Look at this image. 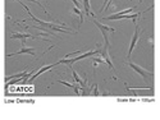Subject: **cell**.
Instances as JSON below:
<instances>
[{
  "label": "cell",
  "mask_w": 160,
  "mask_h": 120,
  "mask_svg": "<svg viewBox=\"0 0 160 120\" xmlns=\"http://www.w3.org/2000/svg\"><path fill=\"white\" fill-rule=\"evenodd\" d=\"M92 23L98 27L100 31H101V33H103V36H104V40H105V43H104V46H110V43H109V33H114L115 32V29L114 28H112V27H108V26H105V24H103V23H100L99 20H96V19H94L92 20Z\"/></svg>",
  "instance_id": "1"
},
{
  "label": "cell",
  "mask_w": 160,
  "mask_h": 120,
  "mask_svg": "<svg viewBox=\"0 0 160 120\" xmlns=\"http://www.w3.org/2000/svg\"><path fill=\"white\" fill-rule=\"evenodd\" d=\"M127 65H128V67H131L135 72H137V73L140 74L144 79H147V78H151V77H153V73H151V72H149V70H146V69L141 68L140 65L133 64V63H131V61H128V63H127Z\"/></svg>",
  "instance_id": "2"
},
{
  "label": "cell",
  "mask_w": 160,
  "mask_h": 120,
  "mask_svg": "<svg viewBox=\"0 0 160 120\" xmlns=\"http://www.w3.org/2000/svg\"><path fill=\"white\" fill-rule=\"evenodd\" d=\"M22 42V47H21V50L19 51H17V52H13V54H8V58H10V56H16V55H19V54H28V55H32V56H35V49H32V47H27L25 43H26V40H22L21 41Z\"/></svg>",
  "instance_id": "3"
},
{
  "label": "cell",
  "mask_w": 160,
  "mask_h": 120,
  "mask_svg": "<svg viewBox=\"0 0 160 120\" xmlns=\"http://www.w3.org/2000/svg\"><path fill=\"white\" fill-rule=\"evenodd\" d=\"M140 33H141L140 26H138V24H136V31H135V33H133L132 41H131V46H130V50H128V59H130V58H131V55H132L133 49H135V46H136V43H137L138 38H140Z\"/></svg>",
  "instance_id": "4"
},
{
  "label": "cell",
  "mask_w": 160,
  "mask_h": 120,
  "mask_svg": "<svg viewBox=\"0 0 160 120\" xmlns=\"http://www.w3.org/2000/svg\"><path fill=\"white\" fill-rule=\"evenodd\" d=\"M10 38L12 40H27V38H37V36H34L31 33H27V32H14V33L10 35Z\"/></svg>",
  "instance_id": "5"
},
{
  "label": "cell",
  "mask_w": 160,
  "mask_h": 120,
  "mask_svg": "<svg viewBox=\"0 0 160 120\" xmlns=\"http://www.w3.org/2000/svg\"><path fill=\"white\" fill-rule=\"evenodd\" d=\"M100 55L104 58L105 63L109 65V67H110V69H113V70H114V65H113V63H112V59H110V56H109V47H108V46H104V47L100 50Z\"/></svg>",
  "instance_id": "6"
},
{
  "label": "cell",
  "mask_w": 160,
  "mask_h": 120,
  "mask_svg": "<svg viewBox=\"0 0 160 120\" xmlns=\"http://www.w3.org/2000/svg\"><path fill=\"white\" fill-rule=\"evenodd\" d=\"M58 64H60V63H59V61H57L55 64H51V65H45V67H42V68H40V69H39V72H37V73H35V74H34V75H32V77H31V82H32V81H34V79H35L36 77H39V75H40V74H42V73H44V72H46V70H49V69H51V68H54V67H55V65H58Z\"/></svg>",
  "instance_id": "7"
},
{
  "label": "cell",
  "mask_w": 160,
  "mask_h": 120,
  "mask_svg": "<svg viewBox=\"0 0 160 120\" xmlns=\"http://www.w3.org/2000/svg\"><path fill=\"white\" fill-rule=\"evenodd\" d=\"M72 14H77V16L80 17V26H81L82 22H83V12H82V10H80V8L74 7V8L72 9Z\"/></svg>",
  "instance_id": "8"
},
{
  "label": "cell",
  "mask_w": 160,
  "mask_h": 120,
  "mask_svg": "<svg viewBox=\"0 0 160 120\" xmlns=\"http://www.w3.org/2000/svg\"><path fill=\"white\" fill-rule=\"evenodd\" d=\"M83 8H85V13L87 16H92L95 17L92 13H91V7H90V0H83Z\"/></svg>",
  "instance_id": "9"
},
{
  "label": "cell",
  "mask_w": 160,
  "mask_h": 120,
  "mask_svg": "<svg viewBox=\"0 0 160 120\" xmlns=\"http://www.w3.org/2000/svg\"><path fill=\"white\" fill-rule=\"evenodd\" d=\"M28 74V72L27 70H23V72H21V73H18V74H14V75H10V77H7V81H9V79H16V78H22V77H26V75Z\"/></svg>",
  "instance_id": "10"
},
{
  "label": "cell",
  "mask_w": 160,
  "mask_h": 120,
  "mask_svg": "<svg viewBox=\"0 0 160 120\" xmlns=\"http://www.w3.org/2000/svg\"><path fill=\"white\" fill-rule=\"evenodd\" d=\"M92 67L94 68H96V67H98V65L99 64H103V63H105V60H104V58L100 55V58H92Z\"/></svg>",
  "instance_id": "11"
},
{
  "label": "cell",
  "mask_w": 160,
  "mask_h": 120,
  "mask_svg": "<svg viewBox=\"0 0 160 120\" xmlns=\"http://www.w3.org/2000/svg\"><path fill=\"white\" fill-rule=\"evenodd\" d=\"M133 10H136V7H133V8H128V9H126V10H121V12L115 13V14H118V16H124V14H130V13H132Z\"/></svg>",
  "instance_id": "12"
},
{
  "label": "cell",
  "mask_w": 160,
  "mask_h": 120,
  "mask_svg": "<svg viewBox=\"0 0 160 120\" xmlns=\"http://www.w3.org/2000/svg\"><path fill=\"white\" fill-rule=\"evenodd\" d=\"M59 83H62V84H64V86H67V87H69V88H74L76 87V84H72V83H68V82H66V81H58Z\"/></svg>",
  "instance_id": "13"
},
{
  "label": "cell",
  "mask_w": 160,
  "mask_h": 120,
  "mask_svg": "<svg viewBox=\"0 0 160 120\" xmlns=\"http://www.w3.org/2000/svg\"><path fill=\"white\" fill-rule=\"evenodd\" d=\"M94 95H95V96H98V95H99V92H98V84H95V90H94Z\"/></svg>",
  "instance_id": "14"
},
{
  "label": "cell",
  "mask_w": 160,
  "mask_h": 120,
  "mask_svg": "<svg viewBox=\"0 0 160 120\" xmlns=\"http://www.w3.org/2000/svg\"><path fill=\"white\" fill-rule=\"evenodd\" d=\"M73 2V4H74V7H77V8H80V3L77 2V0H72Z\"/></svg>",
  "instance_id": "15"
},
{
  "label": "cell",
  "mask_w": 160,
  "mask_h": 120,
  "mask_svg": "<svg viewBox=\"0 0 160 120\" xmlns=\"http://www.w3.org/2000/svg\"><path fill=\"white\" fill-rule=\"evenodd\" d=\"M142 2H144V0H140V4H141V3H142Z\"/></svg>",
  "instance_id": "16"
},
{
  "label": "cell",
  "mask_w": 160,
  "mask_h": 120,
  "mask_svg": "<svg viewBox=\"0 0 160 120\" xmlns=\"http://www.w3.org/2000/svg\"><path fill=\"white\" fill-rule=\"evenodd\" d=\"M17 2H21V0H17Z\"/></svg>",
  "instance_id": "17"
}]
</instances>
